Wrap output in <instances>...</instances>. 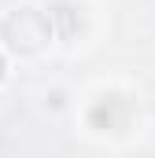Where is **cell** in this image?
Here are the masks:
<instances>
[{
    "label": "cell",
    "mask_w": 155,
    "mask_h": 158,
    "mask_svg": "<svg viewBox=\"0 0 155 158\" xmlns=\"http://www.w3.org/2000/svg\"><path fill=\"white\" fill-rule=\"evenodd\" d=\"M0 40L7 44V52H11V55H22V59L41 55V52L55 40V22H52V11L33 7V4L11 7V11L0 19Z\"/></svg>",
    "instance_id": "6da1fadb"
},
{
    "label": "cell",
    "mask_w": 155,
    "mask_h": 158,
    "mask_svg": "<svg viewBox=\"0 0 155 158\" xmlns=\"http://www.w3.org/2000/svg\"><path fill=\"white\" fill-rule=\"evenodd\" d=\"M85 125L92 132H126L133 125V99L126 92H100L85 107Z\"/></svg>",
    "instance_id": "7a4b0ae2"
},
{
    "label": "cell",
    "mask_w": 155,
    "mask_h": 158,
    "mask_svg": "<svg viewBox=\"0 0 155 158\" xmlns=\"http://www.w3.org/2000/svg\"><path fill=\"white\" fill-rule=\"evenodd\" d=\"M48 11H52V22H55V37L59 40H78V33L85 30L81 7H74V4H55Z\"/></svg>",
    "instance_id": "3957f363"
},
{
    "label": "cell",
    "mask_w": 155,
    "mask_h": 158,
    "mask_svg": "<svg viewBox=\"0 0 155 158\" xmlns=\"http://www.w3.org/2000/svg\"><path fill=\"white\" fill-rule=\"evenodd\" d=\"M4 77H7V55L0 52V85H4Z\"/></svg>",
    "instance_id": "277c9868"
}]
</instances>
